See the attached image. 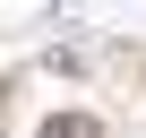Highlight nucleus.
Instances as JSON below:
<instances>
[{"instance_id":"f257e3e1","label":"nucleus","mask_w":146,"mask_h":138,"mask_svg":"<svg viewBox=\"0 0 146 138\" xmlns=\"http://www.w3.org/2000/svg\"><path fill=\"white\" fill-rule=\"evenodd\" d=\"M43 138H103V129H95V112H52Z\"/></svg>"}]
</instances>
